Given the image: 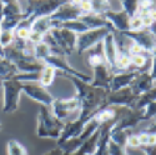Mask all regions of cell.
I'll use <instances>...</instances> for the list:
<instances>
[{"instance_id":"cell-1","label":"cell","mask_w":156,"mask_h":155,"mask_svg":"<svg viewBox=\"0 0 156 155\" xmlns=\"http://www.w3.org/2000/svg\"><path fill=\"white\" fill-rule=\"evenodd\" d=\"M65 76L70 79V81H73L76 88L77 92L76 98L79 100V104L81 108L79 118L84 120H91L96 111L105 108V100L109 92L105 89L93 86L91 84H89L81 79H77V78L69 75Z\"/></svg>"},{"instance_id":"cell-2","label":"cell","mask_w":156,"mask_h":155,"mask_svg":"<svg viewBox=\"0 0 156 155\" xmlns=\"http://www.w3.org/2000/svg\"><path fill=\"white\" fill-rule=\"evenodd\" d=\"M65 126V123L59 120L49 110V106H41L37 115V126L36 134L39 138H51L58 140L61 135V132Z\"/></svg>"},{"instance_id":"cell-3","label":"cell","mask_w":156,"mask_h":155,"mask_svg":"<svg viewBox=\"0 0 156 155\" xmlns=\"http://www.w3.org/2000/svg\"><path fill=\"white\" fill-rule=\"evenodd\" d=\"M111 33L110 29L108 28H100V29H90L85 33H81L77 35L76 40V50L77 54L81 55L85 51L90 50L94 48L96 44H99L102 39H105V36Z\"/></svg>"},{"instance_id":"cell-4","label":"cell","mask_w":156,"mask_h":155,"mask_svg":"<svg viewBox=\"0 0 156 155\" xmlns=\"http://www.w3.org/2000/svg\"><path fill=\"white\" fill-rule=\"evenodd\" d=\"M23 90V84L20 80L9 79L4 80V111L12 113L18 109L19 105V94Z\"/></svg>"},{"instance_id":"cell-5","label":"cell","mask_w":156,"mask_h":155,"mask_svg":"<svg viewBox=\"0 0 156 155\" xmlns=\"http://www.w3.org/2000/svg\"><path fill=\"white\" fill-rule=\"evenodd\" d=\"M137 99V95L134 94L130 86L115 90V92H109L106 100H105V106L108 105H118L124 108H133L135 105V101Z\"/></svg>"},{"instance_id":"cell-6","label":"cell","mask_w":156,"mask_h":155,"mask_svg":"<svg viewBox=\"0 0 156 155\" xmlns=\"http://www.w3.org/2000/svg\"><path fill=\"white\" fill-rule=\"evenodd\" d=\"M126 38L131 39L133 43L139 44L144 51L154 54L156 50V35L149 29H141L137 31H125L122 33Z\"/></svg>"},{"instance_id":"cell-7","label":"cell","mask_w":156,"mask_h":155,"mask_svg":"<svg viewBox=\"0 0 156 155\" xmlns=\"http://www.w3.org/2000/svg\"><path fill=\"white\" fill-rule=\"evenodd\" d=\"M53 114L56 116L59 120H64L66 119L70 114H73L74 111H76L77 109L80 108V104H79V100L77 98H69V99H58V100H54L53 105Z\"/></svg>"},{"instance_id":"cell-8","label":"cell","mask_w":156,"mask_h":155,"mask_svg":"<svg viewBox=\"0 0 156 155\" xmlns=\"http://www.w3.org/2000/svg\"><path fill=\"white\" fill-rule=\"evenodd\" d=\"M23 90L25 92L30 99L40 103L43 106H51L54 103V98L48 90L41 85H33V84H25L23 85Z\"/></svg>"},{"instance_id":"cell-9","label":"cell","mask_w":156,"mask_h":155,"mask_svg":"<svg viewBox=\"0 0 156 155\" xmlns=\"http://www.w3.org/2000/svg\"><path fill=\"white\" fill-rule=\"evenodd\" d=\"M93 69H94V79L91 81V85L110 92V84H111V79L114 74L110 71L108 65L106 64H100V65Z\"/></svg>"},{"instance_id":"cell-10","label":"cell","mask_w":156,"mask_h":155,"mask_svg":"<svg viewBox=\"0 0 156 155\" xmlns=\"http://www.w3.org/2000/svg\"><path fill=\"white\" fill-rule=\"evenodd\" d=\"M105 15V19L111 24L112 29H116L121 33L129 31V20L130 16L126 14L125 11H119V13H115V11H105L104 13Z\"/></svg>"},{"instance_id":"cell-11","label":"cell","mask_w":156,"mask_h":155,"mask_svg":"<svg viewBox=\"0 0 156 155\" xmlns=\"http://www.w3.org/2000/svg\"><path fill=\"white\" fill-rule=\"evenodd\" d=\"M156 85V83L154 81L152 76L150 75V73L145 71V73H139L136 79L133 81V84L130 85L131 90L134 92L135 95H141L146 93L147 90H150L151 88H154Z\"/></svg>"},{"instance_id":"cell-12","label":"cell","mask_w":156,"mask_h":155,"mask_svg":"<svg viewBox=\"0 0 156 155\" xmlns=\"http://www.w3.org/2000/svg\"><path fill=\"white\" fill-rule=\"evenodd\" d=\"M137 74H139L137 71H120L114 74L110 84V92H115V90L130 86L136 79Z\"/></svg>"},{"instance_id":"cell-13","label":"cell","mask_w":156,"mask_h":155,"mask_svg":"<svg viewBox=\"0 0 156 155\" xmlns=\"http://www.w3.org/2000/svg\"><path fill=\"white\" fill-rule=\"evenodd\" d=\"M155 100H156V85L154 88H151L150 90H147L146 93L137 96V99L135 101V105H134V109L142 110L145 106H147L150 103H152Z\"/></svg>"},{"instance_id":"cell-14","label":"cell","mask_w":156,"mask_h":155,"mask_svg":"<svg viewBox=\"0 0 156 155\" xmlns=\"http://www.w3.org/2000/svg\"><path fill=\"white\" fill-rule=\"evenodd\" d=\"M51 54V48L48 43L45 41H41L39 44H35L34 46V59H36L39 63H44Z\"/></svg>"},{"instance_id":"cell-15","label":"cell","mask_w":156,"mask_h":155,"mask_svg":"<svg viewBox=\"0 0 156 155\" xmlns=\"http://www.w3.org/2000/svg\"><path fill=\"white\" fill-rule=\"evenodd\" d=\"M55 73L56 69L50 67V65H44L41 71H40V78H39V81H40V85L46 88L49 85L53 84L54 78H55Z\"/></svg>"},{"instance_id":"cell-16","label":"cell","mask_w":156,"mask_h":155,"mask_svg":"<svg viewBox=\"0 0 156 155\" xmlns=\"http://www.w3.org/2000/svg\"><path fill=\"white\" fill-rule=\"evenodd\" d=\"M6 155H29V151L20 141L11 139L6 144Z\"/></svg>"},{"instance_id":"cell-17","label":"cell","mask_w":156,"mask_h":155,"mask_svg":"<svg viewBox=\"0 0 156 155\" xmlns=\"http://www.w3.org/2000/svg\"><path fill=\"white\" fill-rule=\"evenodd\" d=\"M122 6H124V11L131 18L134 15L137 14L139 11V0H120Z\"/></svg>"},{"instance_id":"cell-18","label":"cell","mask_w":156,"mask_h":155,"mask_svg":"<svg viewBox=\"0 0 156 155\" xmlns=\"http://www.w3.org/2000/svg\"><path fill=\"white\" fill-rule=\"evenodd\" d=\"M108 154L109 155H129L125 146L116 144L111 139H109L108 141Z\"/></svg>"},{"instance_id":"cell-19","label":"cell","mask_w":156,"mask_h":155,"mask_svg":"<svg viewBox=\"0 0 156 155\" xmlns=\"http://www.w3.org/2000/svg\"><path fill=\"white\" fill-rule=\"evenodd\" d=\"M14 40L12 30H3L0 33V48H8Z\"/></svg>"},{"instance_id":"cell-20","label":"cell","mask_w":156,"mask_h":155,"mask_svg":"<svg viewBox=\"0 0 156 155\" xmlns=\"http://www.w3.org/2000/svg\"><path fill=\"white\" fill-rule=\"evenodd\" d=\"M142 115H144V120H151L156 118V100L142 109Z\"/></svg>"},{"instance_id":"cell-21","label":"cell","mask_w":156,"mask_h":155,"mask_svg":"<svg viewBox=\"0 0 156 155\" xmlns=\"http://www.w3.org/2000/svg\"><path fill=\"white\" fill-rule=\"evenodd\" d=\"M142 29V20L139 14L134 15L129 20V31H137Z\"/></svg>"},{"instance_id":"cell-22","label":"cell","mask_w":156,"mask_h":155,"mask_svg":"<svg viewBox=\"0 0 156 155\" xmlns=\"http://www.w3.org/2000/svg\"><path fill=\"white\" fill-rule=\"evenodd\" d=\"M147 58L144 54H139V55H131V65H134L137 69H141L146 65Z\"/></svg>"},{"instance_id":"cell-23","label":"cell","mask_w":156,"mask_h":155,"mask_svg":"<svg viewBox=\"0 0 156 155\" xmlns=\"http://www.w3.org/2000/svg\"><path fill=\"white\" fill-rule=\"evenodd\" d=\"M127 148H131V149H137V148H140V141H139L137 134L127 135V139H126V149H127Z\"/></svg>"},{"instance_id":"cell-24","label":"cell","mask_w":156,"mask_h":155,"mask_svg":"<svg viewBox=\"0 0 156 155\" xmlns=\"http://www.w3.org/2000/svg\"><path fill=\"white\" fill-rule=\"evenodd\" d=\"M127 53H129V55L131 56V55H139V54H144L145 51H144V49H142L139 44H136V43H133V44H130L129 46H127Z\"/></svg>"},{"instance_id":"cell-25","label":"cell","mask_w":156,"mask_h":155,"mask_svg":"<svg viewBox=\"0 0 156 155\" xmlns=\"http://www.w3.org/2000/svg\"><path fill=\"white\" fill-rule=\"evenodd\" d=\"M30 28H27V27H20L18 30H16V36L20 40H29V36H30Z\"/></svg>"},{"instance_id":"cell-26","label":"cell","mask_w":156,"mask_h":155,"mask_svg":"<svg viewBox=\"0 0 156 155\" xmlns=\"http://www.w3.org/2000/svg\"><path fill=\"white\" fill-rule=\"evenodd\" d=\"M141 16V20H142V29H151L152 27H154V20L151 19V16H150V14H142V15H140Z\"/></svg>"},{"instance_id":"cell-27","label":"cell","mask_w":156,"mask_h":155,"mask_svg":"<svg viewBox=\"0 0 156 155\" xmlns=\"http://www.w3.org/2000/svg\"><path fill=\"white\" fill-rule=\"evenodd\" d=\"M44 36L43 34L40 33H37V31H30V36H29V41L33 43V44H39V43H41L44 41Z\"/></svg>"},{"instance_id":"cell-28","label":"cell","mask_w":156,"mask_h":155,"mask_svg":"<svg viewBox=\"0 0 156 155\" xmlns=\"http://www.w3.org/2000/svg\"><path fill=\"white\" fill-rule=\"evenodd\" d=\"M139 136V141H140V146H145L149 143V132H142L140 134H137Z\"/></svg>"},{"instance_id":"cell-29","label":"cell","mask_w":156,"mask_h":155,"mask_svg":"<svg viewBox=\"0 0 156 155\" xmlns=\"http://www.w3.org/2000/svg\"><path fill=\"white\" fill-rule=\"evenodd\" d=\"M79 8L83 13H90L93 10V5H91V3H90V0H83L81 4L79 5Z\"/></svg>"},{"instance_id":"cell-30","label":"cell","mask_w":156,"mask_h":155,"mask_svg":"<svg viewBox=\"0 0 156 155\" xmlns=\"http://www.w3.org/2000/svg\"><path fill=\"white\" fill-rule=\"evenodd\" d=\"M145 155H156V145H145V146H140Z\"/></svg>"},{"instance_id":"cell-31","label":"cell","mask_w":156,"mask_h":155,"mask_svg":"<svg viewBox=\"0 0 156 155\" xmlns=\"http://www.w3.org/2000/svg\"><path fill=\"white\" fill-rule=\"evenodd\" d=\"M152 63H151V71H150V75L152 76V79L156 83V50L154 51V54H152Z\"/></svg>"},{"instance_id":"cell-32","label":"cell","mask_w":156,"mask_h":155,"mask_svg":"<svg viewBox=\"0 0 156 155\" xmlns=\"http://www.w3.org/2000/svg\"><path fill=\"white\" fill-rule=\"evenodd\" d=\"M44 155H66V154L64 153V150H62L61 148L56 146V148H54V149H51V150L46 151Z\"/></svg>"},{"instance_id":"cell-33","label":"cell","mask_w":156,"mask_h":155,"mask_svg":"<svg viewBox=\"0 0 156 155\" xmlns=\"http://www.w3.org/2000/svg\"><path fill=\"white\" fill-rule=\"evenodd\" d=\"M147 145H156V133H149V143Z\"/></svg>"},{"instance_id":"cell-34","label":"cell","mask_w":156,"mask_h":155,"mask_svg":"<svg viewBox=\"0 0 156 155\" xmlns=\"http://www.w3.org/2000/svg\"><path fill=\"white\" fill-rule=\"evenodd\" d=\"M149 14H150V16H151V19L154 20V23L156 24V8L155 9H152L150 13H149Z\"/></svg>"},{"instance_id":"cell-35","label":"cell","mask_w":156,"mask_h":155,"mask_svg":"<svg viewBox=\"0 0 156 155\" xmlns=\"http://www.w3.org/2000/svg\"><path fill=\"white\" fill-rule=\"evenodd\" d=\"M81 2H83V0H71V4L75 5V6H79L81 4Z\"/></svg>"},{"instance_id":"cell-36","label":"cell","mask_w":156,"mask_h":155,"mask_svg":"<svg viewBox=\"0 0 156 155\" xmlns=\"http://www.w3.org/2000/svg\"><path fill=\"white\" fill-rule=\"evenodd\" d=\"M2 129H3V124H2V123H0V130H2Z\"/></svg>"},{"instance_id":"cell-37","label":"cell","mask_w":156,"mask_h":155,"mask_svg":"<svg viewBox=\"0 0 156 155\" xmlns=\"http://www.w3.org/2000/svg\"><path fill=\"white\" fill-rule=\"evenodd\" d=\"M152 120H154V124L156 125V118H155V119H152Z\"/></svg>"},{"instance_id":"cell-38","label":"cell","mask_w":156,"mask_h":155,"mask_svg":"<svg viewBox=\"0 0 156 155\" xmlns=\"http://www.w3.org/2000/svg\"><path fill=\"white\" fill-rule=\"evenodd\" d=\"M155 133H156V132H155Z\"/></svg>"}]
</instances>
